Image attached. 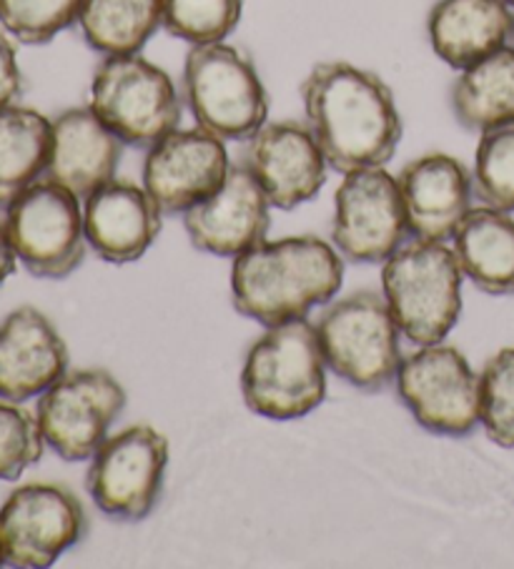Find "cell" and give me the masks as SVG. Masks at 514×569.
<instances>
[{
  "instance_id": "6da1fadb",
  "label": "cell",
  "mask_w": 514,
  "mask_h": 569,
  "mask_svg": "<svg viewBox=\"0 0 514 569\" xmlns=\"http://www.w3.org/2000/svg\"><path fill=\"white\" fill-rule=\"evenodd\" d=\"M302 101L329 169L339 173L387 166L402 143V116L392 88L377 73L347 61L316 63L302 83Z\"/></svg>"
},
{
  "instance_id": "7a4b0ae2",
  "label": "cell",
  "mask_w": 514,
  "mask_h": 569,
  "mask_svg": "<svg viewBox=\"0 0 514 569\" xmlns=\"http://www.w3.org/2000/svg\"><path fill=\"white\" fill-rule=\"evenodd\" d=\"M344 283V257L319 237L261 241L239 253L231 267V299L246 319L261 327L306 319L329 303Z\"/></svg>"
},
{
  "instance_id": "3957f363",
  "label": "cell",
  "mask_w": 514,
  "mask_h": 569,
  "mask_svg": "<svg viewBox=\"0 0 514 569\" xmlns=\"http://www.w3.org/2000/svg\"><path fill=\"white\" fill-rule=\"evenodd\" d=\"M241 395L254 415L302 419L326 397V361L319 333L306 319L269 327L246 355Z\"/></svg>"
},
{
  "instance_id": "277c9868",
  "label": "cell",
  "mask_w": 514,
  "mask_h": 569,
  "mask_svg": "<svg viewBox=\"0 0 514 569\" xmlns=\"http://www.w3.org/2000/svg\"><path fill=\"white\" fill-rule=\"evenodd\" d=\"M464 271L444 241L414 239L384 261L382 289L394 321L412 345H439L462 313Z\"/></svg>"
},
{
  "instance_id": "5b68a950",
  "label": "cell",
  "mask_w": 514,
  "mask_h": 569,
  "mask_svg": "<svg viewBox=\"0 0 514 569\" xmlns=\"http://www.w3.org/2000/svg\"><path fill=\"white\" fill-rule=\"evenodd\" d=\"M184 101L196 126L224 141H246L269 116V96L251 58L224 41L186 53Z\"/></svg>"
},
{
  "instance_id": "8992f818",
  "label": "cell",
  "mask_w": 514,
  "mask_h": 569,
  "mask_svg": "<svg viewBox=\"0 0 514 569\" xmlns=\"http://www.w3.org/2000/svg\"><path fill=\"white\" fill-rule=\"evenodd\" d=\"M88 106L118 139L138 149H151L179 129L184 113L171 76L141 53L103 56Z\"/></svg>"
},
{
  "instance_id": "52a82bcc",
  "label": "cell",
  "mask_w": 514,
  "mask_h": 569,
  "mask_svg": "<svg viewBox=\"0 0 514 569\" xmlns=\"http://www.w3.org/2000/svg\"><path fill=\"white\" fill-rule=\"evenodd\" d=\"M324 361L336 377L362 391H379L402 365L399 327L379 293L357 291L322 313L316 323Z\"/></svg>"
},
{
  "instance_id": "ba28073f",
  "label": "cell",
  "mask_w": 514,
  "mask_h": 569,
  "mask_svg": "<svg viewBox=\"0 0 514 569\" xmlns=\"http://www.w3.org/2000/svg\"><path fill=\"white\" fill-rule=\"evenodd\" d=\"M6 229L18 261L38 279H66L86 259V226L78 196L38 179L6 206Z\"/></svg>"
},
{
  "instance_id": "9c48e42d",
  "label": "cell",
  "mask_w": 514,
  "mask_h": 569,
  "mask_svg": "<svg viewBox=\"0 0 514 569\" xmlns=\"http://www.w3.org/2000/svg\"><path fill=\"white\" fill-rule=\"evenodd\" d=\"M168 467V439L148 425H134L98 447L86 489L103 515L141 522L158 502Z\"/></svg>"
},
{
  "instance_id": "30bf717a",
  "label": "cell",
  "mask_w": 514,
  "mask_h": 569,
  "mask_svg": "<svg viewBox=\"0 0 514 569\" xmlns=\"http://www.w3.org/2000/svg\"><path fill=\"white\" fill-rule=\"evenodd\" d=\"M394 381L414 421L432 435L464 437L480 425V377L459 349L442 341L419 347L402 359Z\"/></svg>"
},
{
  "instance_id": "8fae6325",
  "label": "cell",
  "mask_w": 514,
  "mask_h": 569,
  "mask_svg": "<svg viewBox=\"0 0 514 569\" xmlns=\"http://www.w3.org/2000/svg\"><path fill=\"white\" fill-rule=\"evenodd\" d=\"M126 407V389L106 369H76L56 379L38 399V425L46 445L66 462L91 459L108 427Z\"/></svg>"
},
{
  "instance_id": "7c38bea8",
  "label": "cell",
  "mask_w": 514,
  "mask_h": 569,
  "mask_svg": "<svg viewBox=\"0 0 514 569\" xmlns=\"http://www.w3.org/2000/svg\"><path fill=\"white\" fill-rule=\"evenodd\" d=\"M399 183L384 166L344 173L334 193L332 243L347 261L384 263L407 239Z\"/></svg>"
},
{
  "instance_id": "4fadbf2b",
  "label": "cell",
  "mask_w": 514,
  "mask_h": 569,
  "mask_svg": "<svg viewBox=\"0 0 514 569\" xmlns=\"http://www.w3.org/2000/svg\"><path fill=\"white\" fill-rule=\"evenodd\" d=\"M86 512L81 499L61 485H26L0 507V547L6 565L21 569L51 567L81 542Z\"/></svg>"
},
{
  "instance_id": "5bb4252c",
  "label": "cell",
  "mask_w": 514,
  "mask_h": 569,
  "mask_svg": "<svg viewBox=\"0 0 514 569\" xmlns=\"http://www.w3.org/2000/svg\"><path fill=\"white\" fill-rule=\"evenodd\" d=\"M229 169V153L219 136L201 126L174 129L148 149L144 189L164 213H186L219 189Z\"/></svg>"
},
{
  "instance_id": "9a60e30c",
  "label": "cell",
  "mask_w": 514,
  "mask_h": 569,
  "mask_svg": "<svg viewBox=\"0 0 514 569\" xmlns=\"http://www.w3.org/2000/svg\"><path fill=\"white\" fill-rule=\"evenodd\" d=\"M241 163L259 181L271 209L291 211L324 189L329 163L312 129L299 121H266L244 146Z\"/></svg>"
},
{
  "instance_id": "2e32d148",
  "label": "cell",
  "mask_w": 514,
  "mask_h": 569,
  "mask_svg": "<svg viewBox=\"0 0 514 569\" xmlns=\"http://www.w3.org/2000/svg\"><path fill=\"white\" fill-rule=\"evenodd\" d=\"M269 209L259 181L244 163H236L219 189L184 213V226L194 249L236 259L266 241Z\"/></svg>"
},
{
  "instance_id": "e0dca14e",
  "label": "cell",
  "mask_w": 514,
  "mask_h": 569,
  "mask_svg": "<svg viewBox=\"0 0 514 569\" xmlns=\"http://www.w3.org/2000/svg\"><path fill=\"white\" fill-rule=\"evenodd\" d=\"M123 141L98 119L91 106L68 108L51 121V151L43 179L88 199L116 179Z\"/></svg>"
},
{
  "instance_id": "ac0fdd59",
  "label": "cell",
  "mask_w": 514,
  "mask_h": 569,
  "mask_svg": "<svg viewBox=\"0 0 514 569\" xmlns=\"http://www.w3.org/2000/svg\"><path fill=\"white\" fill-rule=\"evenodd\" d=\"M83 201L86 241L108 263L138 261L161 233L164 211L144 186L113 179Z\"/></svg>"
},
{
  "instance_id": "d6986e66",
  "label": "cell",
  "mask_w": 514,
  "mask_h": 569,
  "mask_svg": "<svg viewBox=\"0 0 514 569\" xmlns=\"http://www.w3.org/2000/svg\"><path fill=\"white\" fill-rule=\"evenodd\" d=\"M68 371L61 333L33 307H21L0 321V399L26 401Z\"/></svg>"
},
{
  "instance_id": "ffe728a7",
  "label": "cell",
  "mask_w": 514,
  "mask_h": 569,
  "mask_svg": "<svg viewBox=\"0 0 514 569\" xmlns=\"http://www.w3.org/2000/svg\"><path fill=\"white\" fill-rule=\"evenodd\" d=\"M399 193L409 233L447 241L472 209V173L449 153H424L399 173Z\"/></svg>"
},
{
  "instance_id": "44dd1931",
  "label": "cell",
  "mask_w": 514,
  "mask_h": 569,
  "mask_svg": "<svg viewBox=\"0 0 514 569\" xmlns=\"http://www.w3.org/2000/svg\"><path fill=\"white\" fill-rule=\"evenodd\" d=\"M514 16L502 0H437L427 18L432 51L454 71H464L512 38Z\"/></svg>"
},
{
  "instance_id": "7402d4cb",
  "label": "cell",
  "mask_w": 514,
  "mask_h": 569,
  "mask_svg": "<svg viewBox=\"0 0 514 569\" xmlns=\"http://www.w3.org/2000/svg\"><path fill=\"white\" fill-rule=\"evenodd\" d=\"M452 249L474 287L492 297L514 293V219L510 211L469 209L452 233Z\"/></svg>"
},
{
  "instance_id": "603a6c76",
  "label": "cell",
  "mask_w": 514,
  "mask_h": 569,
  "mask_svg": "<svg viewBox=\"0 0 514 569\" xmlns=\"http://www.w3.org/2000/svg\"><path fill=\"white\" fill-rule=\"evenodd\" d=\"M454 119L467 131L514 121V48L504 46L459 71L449 93Z\"/></svg>"
},
{
  "instance_id": "cb8c5ba5",
  "label": "cell",
  "mask_w": 514,
  "mask_h": 569,
  "mask_svg": "<svg viewBox=\"0 0 514 569\" xmlns=\"http://www.w3.org/2000/svg\"><path fill=\"white\" fill-rule=\"evenodd\" d=\"M51 121L23 106L0 108V209L46 173Z\"/></svg>"
},
{
  "instance_id": "d4e9b609",
  "label": "cell",
  "mask_w": 514,
  "mask_h": 569,
  "mask_svg": "<svg viewBox=\"0 0 514 569\" xmlns=\"http://www.w3.org/2000/svg\"><path fill=\"white\" fill-rule=\"evenodd\" d=\"M78 26L96 53H141L161 26V0H81Z\"/></svg>"
},
{
  "instance_id": "484cf974",
  "label": "cell",
  "mask_w": 514,
  "mask_h": 569,
  "mask_svg": "<svg viewBox=\"0 0 514 569\" xmlns=\"http://www.w3.org/2000/svg\"><path fill=\"white\" fill-rule=\"evenodd\" d=\"M241 13L244 0H161V26L191 46L226 41Z\"/></svg>"
},
{
  "instance_id": "4316f807",
  "label": "cell",
  "mask_w": 514,
  "mask_h": 569,
  "mask_svg": "<svg viewBox=\"0 0 514 569\" xmlns=\"http://www.w3.org/2000/svg\"><path fill=\"white\" fill-rule=\"evenodd\" d=\"M472 186L484 206L514 211V121L480 133Z\"/></svg>"
},
{
  "instance_id": "83f0119b",
  "label": "cell",
  "mask_w": 514,
  "mask_h": 569,
  "mask_svg": "<svg viewBox=\"0 0 514 569\" xmlns=\"http://www.w3.org/2000/svg\"><path fill=\"white\" fill-rule=\"evenodd\" d=\"M81 0H0V28L26 46L51 43L78 23Z\"/></svg>"
},
{
  "instance_id": "f1b7e54d",
  "label": "cell",
  "mask_w": 514,
  "mask_h": 569,
  "mask_svg": "<svg viewBox=\"0 0 514 569\" xmlns=\"http://www.w3.org/2000/svg\"><path fill=\"white\" fill-rule=\"evenodd\" d=\"M480 425L502 449H514V347L494 355L480 375Z\"/></svg>"
},
{
  "instance_id": "f546056e",
  "label": "cell",
  "mask_w": 514,
  "mask_h": 569,
  "mask_svg": "<svg viewBox=\"0 0 514 569\" xmlns=\"http://www.w3.org/2000/svg\"><path fill=\"white\" fill-rule=\"evenodd\" d=\"M46 439L38 417L21 401L0 399V482H16L26 469L41 462Z\"/></svg>"
},
{
  "instance_id": "4dcf8cb0",
  "label": "cell",
  "mask_w": 514,
  "mask_h": 569,
  "mask_svg": "<svg viewBox=\"0 0 514 569\" xmlns=\"http://www.w3.org/2000/svg\"><path fill=\"white\" fill-rule=\"evenodd\" d=\"M23 91V76L18 66L16 46L3 28H0V108L16 103V98Z\"/></svg>"
},
{
  "instance_id": "1f68e13d",
  "label": "cell",
  "mask_w": 514,
  "mask_h": 569,
  "mask_svg": "<svg viewBox=\"0 0 514 569\" xmlns=\"http://www.w3.org/2000/svg\"><path fill=\"white\" fill-rule=\"evenodd\" d=\"M16 251H13V243L11 237H8V229H6V221H0V287L8 281V277H13L16 271Z\"/></svg>"
},
{
  "instance_id": "d6a6232c",
  "label": "cell",
  "mask_w": 514,
  "mask_h": 569,
  "mask_svg": "<svg viewBox=\"0 0 514 569\" xmlns=\"http://www.w3.org/2000/svg\"><path fill=\"white\" fill-rule=\"evenodd\" d=\"M0 565H6V557H3V547H0Z\"/></svg>"
},
{
  "instance_id": "836d02e7",
  "label": "cell",
  "mask_w": 514,
  "mask_h": 569,
  "mask_svg": "<svg viewBox=\"0 0 514 569\" xmlns=\"http://www.w3.org/2000/svg\"><path fill=\"white\" fill-rule=\"evenodd\" d=\"M504 6H510V8H514V0H502Z\"/></svg>"
},
{
  "instance_id": "e575fe53",
  "label": "cell",
  "mask_w": 514,
  "mask_h": 569,
  "mask_svg": "<svg viewBox=\"0 0 514 569\" xmlns=\"http://www.w3.org/2000/svg\"><path fill=\"white\" fill-rule=\"evenodd\" d=\"M512 38H514V23H512Z\"/></svg>"
}]
</instances>
